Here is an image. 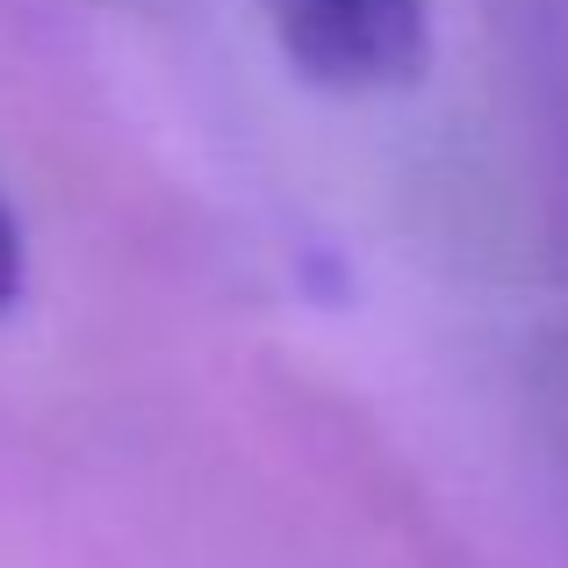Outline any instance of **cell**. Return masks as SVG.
Instances as JSON below:
<instances>
[{"instance_id":"cell-1","label":"cell","mask_w":568,"mask_h":568,"mask_svg":"<svg viewBox=\"0 0 568 568\" xmlns=\"http://www.w3.org/2000/svg\"><path fill=\"white\" fill-rule=\"evenodd\" d=\"M295 80L324 94H396L432 58V0H260Z\"/></svg>"},{"instance_id":"cell-2","label":"cell","mask_w":568,"mask_h":568,"mask_svg":"<svg viewBox=\"0 0 568 568\" xmlns=\"http://www.w3.org/2000/svg\"><path fill=\"white\" fill-rule=\"evenodd\" d=\"M22 288H29V237H22V216H14V202L0 194V317L22 303Z\"/></svg>"}]
</instances>
